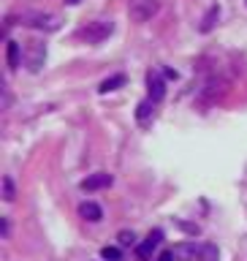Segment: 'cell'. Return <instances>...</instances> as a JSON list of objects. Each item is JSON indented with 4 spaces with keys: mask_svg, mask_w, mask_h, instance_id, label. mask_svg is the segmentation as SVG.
<instances>
[{
    "mask_svg": "<svg viewBox=\"0 0 247 261\" xmlns=\"http://www.w3.org/2000/svg\"><path fill=\"white\" fill-rule=\"evenodd\" d=\"M114 33V22L112 19H95V22H87V28L79 30V36L87 41V44H101Z\"/></svg>",
    "mask_w": 247,
    "mask_h": 261,
    "instance_id": "cell-1",
    "label": "cell"
},
{
    "mask_svg": "<svg viewBox=\"0 0 247 261\" xmlns=\"http://www.w3.org/2000/svg\"><path fill=\"white\" fill-rule=\"evenodd\" d=\"M158 8H160L158 0H128V14H130V19L139 22V24L150 22L152 16L158 14Z\"/></svg>",
    "mask_w": 247,
    "mask_h": 261,
    "instance_id": "cell-2",
    "label": "cell"
},
{
    "mask_svg": "<svg viewBox=\"0 0 247 261\" xmlns=\"http://www.w3.org/2000/svg\"><path fill=\"white\" fill-rule=\"evenodd\" d=\"M46 60V44L44 41H28V52H24V65L30 73H38Z\"/></svg>",
    "mask_w": 247,
    "mask_h": 261,
    "instance_id": "cell-3",
    "label": "cell"
},
{
    "mask_svg": "<svg viewBox=\"0 0 247 261\" xmlns=\"http://www.w3.org/2000/svg\"><path fill=\"white\" fill-rule=\"evenodd\" d=\"M160 242H163V231H160V228H155V231L147 234L144 242L136 245V258H139V261H150L152 253L160 248Z\"/></svg>",
    "mask_w": 247,
    "mask_h": 261,
    "instance_id": "cell-4",
    "label": "cell"
},
{
    "mask_svg": "<svg viewBox=\"0 0 247 261\" xmlns=\"http://www.w3.org/2000/svg\"><path fill=\"white\" fill-rule=\"evenodd\" d=\"M22 24H28V28H38V30H57V28H60V19H57L54 14H24Z\"/></svg>",
    "mask_w": 247,
    "mask_h": 261,
    "instance_id": "cell-5",
    "label": "cell"
},
{
    "mask_svg": "<svg viewBox=\"0 0 247 261\" xmlns=\"http://www.w3.org/2000/svg\"><path fill=\"white\" fill-rule=\"evenodd\" d=\"M147 90H150V98L155 103H160L166 98V79L160 76V71H147Z\"/></svg>",
    "mask_w": 247,
    "mask_h": 261,
    "instance_id": "cell-6",
    "label": "cell"
},
{
    "mask_svg": "<svg viewBox=\"0 0 247 261\" xmlns=\"http://www.w3.org/2000/svg\"><path fill=\"white\" fill-rule=\"evenodd\" d=\"M112 182H114L112 174H106V171H98V174H90L87 179H81L79 188H81V191H90V193H93V191H103V188H109Z\"/></svg>",
    "mask_w": 247,
    "mask_h": 261,
    "instance_id": "cell-7",
    "label": "cell"
},
{
    "mask_svg": "<svg viewBox=\"0 0 247 261\" xmlns=\"http://www.w3.org/2000/svg\"><path fill=\"white\" fill-rule=\"evenodd\" d=\"M174 253V261H199V253H201V245L196 242H179L171 248Z\"/></svg>",
    "mask_w": 247,
    "mask_h": 261,
    "instance_id": "cell-8",
    "label": "cell"
},
{
    "mask_svg": "<svg viewBox=\"0 0 247 261\" xmlns=\"http://www.w3.org/2000/svg\"><path fill=\"white\" fill-rule=\"evenodd\" d=\"M155 106H158V103H155L152 98H144V101L136 106V122H139L142 128H147V125L152 122V117H155Z\"/></svg>",
    "mask_w": 247,
    "mask_h": 261,
    "instance_id": "cell-9",
    "label": "cell"
},
{
    "mask_svg": "<svg viewBox=\"0 0 247 261\" xmlns=\"http://www.w3.org/2000/svg\"><path fill=\"white\" fill-rule=\"evenodd\" d=\"M79 215L85 220H90V223H101V220H103V210L98 207L95 201H85V204H79Z\"/></svg>",
    "mask_w": 247,
    "mask_h": 261,
    "instance_id": "cell-10",
    "label": "cell"
},
{
    "mask_svg": "<svg viewBox=\"0 0 247 261\" xmlns=\"http://www.w3.org/2000/svg\"><path fill=\"white\" fill-rule=\"evenodd\" d=\"M6 57H8V68L16 71L22 65V46L16 44V41H8L6 44Z\"/></svg>",
    "mask_w": 247,
    "mask_h": 261,
    "instance_id": "cell-11",
    "label": "cell"
},
{
    "mask_svg": "<svg viewBox=\"0 0 247 261\" xmlns=\"http://www.w3.org/2000/svg\"><path fill=\"white\" fill-rule=\"evenodd\" d=\"M220 19V6H209V11L204 14V19H201V33H209L212 28H215V22Z\"/></svg>",
    "mask_w": 247,
    "mask_h": 261,
    "instance_id": "cell-12",
    "label": "cell"
},
{
    "mask_svg": "<svg viewBox=\"0 0 247 261\" xmlns=\"http://www.w3.org/2000/svg\"><path fill=\"white\" fill-rule=\"evenodd\" d=\"M122 85H125V76H122V73H114V76H109V79H103V82H101L98 93L106 95V93H112V90H117V87H122Z\"/></svg>",
    "mask_w": 247,
    "mask_h": 261,
    "instance_id": "cell-13",
    "label": "cell"
},
{
    "mask_svg": "<svg viewBox=\"0 0 247 261\" xmlns=\"http://www.w3.org/2000/svg\"><path fill=\"white\" fill-rule=\"evenodd\" d=\"M199 261H220V250H217V245L204 242V245H201V253H199Z\"/></svg>",
    "mask_w": 247,
    "mask_h": 261,
    "instance_id": "cell-14",
    "label": "cell"
},
{
    "mask_svg": "<svg viewBox=\"0 0 247 261\" xmlns=\"http://www.w3.org/2000/svg\"><path fill=\"white\" fill-rule=\"evenodd\" d=\"M101 258L103 261H122V250L114 248V245H106V248L101 250Z\"/></svg>",
    "mask_w": 247,
    "mask_h": 261,
    "instance_id": "cell-15",
    "label": "cell"
},
{
    "mask_svg": "<svg viewBox=\"0 0 247 261\" xmlns=\"http://www.w3.org/2000/svg\"><path fill=\"white\" fill-rule=\"evenodd\" d=\"M117 245L120 248H136V234L133 231H120L117 234Z\"/></svg>",
    "mask_w": 247,
    "mask_h": 261,
    "instance_id": "cell-16",
    "label": "cell"
},
{
    "mask_svg": "<svg viewBox=\"0 0 247 261\" xmlns=\"http://www.w3.org/2000/svg\"><path fill=\"white\" fill-rule=\"evenodd\" d=\"M3 199L11 204L16 199V191H14V179L11 177H3Z\"/></svg>",
    "mask_w": 247,
    "mask_h": 261,
    "instance_id": "cell-17",
    "label": "cell"
},
{
    "mask_svg": "<svg viewBox=\"0 0 247 261\" xmlns=\"http://www.w3.org/2000/svg\"><path fill=\"white\" fill-rule=\"evenodd\" d=\"M158 261H174V253H171V250H163L160 256H158Z\"/></svg>",
    "mask_w": 247,
    "mask_h": 261,
    "instance_id": "cell-18",
    "label": "cell"
},
{
    "mask_svg": "<svg viewBox=\"0 0 247 261\" xmlns=\"http://www.w3.org/2000/svg\"><path fill=\"white\" fill-rule=\"evenodd\" d=\"M0 226H3V237H8V231H11V226H8V218H0Z\"/></svg>",
    "mask_w": 247,
    "mask_h": 261,
    "instance_id": "cell-19",
    "label": "cell"
}]
</instances>
